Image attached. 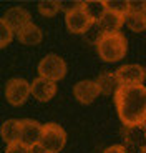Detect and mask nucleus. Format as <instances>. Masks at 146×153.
<instances>
[{"label": "nucleus", "mask_w": 146, "mask_h": 153, "mask_svg": "<svg viewBox=\"0 0 146 153\" xmlns=\"http://www.w3.org/2000/svg\"><path fill=\"white\" fill-rule=\"evenodd\" d=\"M118 117L126 128L141 126L146 122V87L145 85H119L115 92Z\"/></svg>", "instance_id": "nucleus-1"}, {"label": "nucleus", "mask_w": 146, "mask_h": 153, "mask_svg": "<svg viewBox=\"0 0 146 153\" xmlns=\"http://www.w3.org/2000/svg\"><path fill=\"white\" fill-rule=\"evenodd\" d=\"M96 52L105 62H119L126 57L128 42L121 32L115 33H100L96 38Z\"/></svg>", "instance_id": "nucleus-2"}, {"label": "nucleus", "mask_w": 146, "mask_h": 153, "mask_svg": "<svg viewBox=\"0 0 146 153\" xmlns=\"http://www.w3.org/2000/svg\"><path fill=\"white\" fill-rule=\"evenodd\" d=\"M66 143V131L63 126L58 123H45L42 126V137H40L38 145L45 150L46 153H58L62 152Z\"/></svg>", "instance_id": "nucleus-3"}, {"label": "nucleus", "mask_w": 146, "mask_h": 153, "mask_svg": "<svg viewBox=\"0 0 146 153\" xmlns=\"http://www.w3.org/2000/svg\"><path fill=\"white\" fill-rule=\"evenodd\" d=\"M37 70H38V76L57 83L58 80L65 78V75H66V62L60 55L48 53L40 60Z\"/></svg>", "instance_id": "nucleus-4"}, {"label": "nucleus", "mask_w": 146, "mask_h": 153, "mask_svg": "<svg viewBox=\"0 0 146 153\" xmlns=\"http://www.w3.org/2000/svg\"><path fill=\"white\" fill-rule=\"evenodd\" d=\"M28 95H32L30 92V83L25 78H10L5 85V98L10 105L13 107H20L27 102Z\"/></svg>", "instance_id": "nucleus-5"}, {"label": "nucleus", "mask_w": 146, "mask_h": 153, "mask_svg": "<svg viewBox=\"0 0 146 153\" xmlns=\"http://www.w3.org/2000/svg\"><path fill=\"white\" fill-rule=\"evenodd\" d=\"M116 78H118L119 85H143L146 80V68L138 63H128L116 70Z\"/></svg>", "instance_id": "nucleus-6"}, {"label": "nucleus", "mask_w": 146, "mask_h": 153, "mask_svg": "<svg viewBox=\"0 0 146 153\" xmlns=\"http://www.w3.org/2000/svg\"><path fill=\"white\" fill-rule=\"evenodd\" d=\"M42 126L38 122H35L32 118H23L20 120V138L18 142L27 148L38 145L40 137H42Z\"/></svg>", "instance_id": "nucleus-7"}, {"label": "nucleus", "mask_w": 146, "mask_h": 153, "mask_svg": "<svg viewBox=\"0 0 146 153\" xmlns=\"http://www.w3.org/2000/svg\"><path fill=\"white\" fill-rule=\"evenodd\" d=\"M65 25L72 33H86L91 28L93 20L86 15L83 8H78V10H73L65 15Z\"/></svg>", "instance_id": "nucleus-8"}, {"label": "nucleus", "mask_w": 146, "mask_h": 153, "mask_svg": "<svg viewBox=\"0 0 146 153\" xmlns=\"http://www.w3.org/2000/svg\"><path fill=\"white\" fill-rule=\"evenodd\" d=\"M73 95L75 98L83 105H90L95 102V98L100 95V88L95 80H81L75 83L73 87Z\"/></svg>", "instance_id": "nucleus-9"}, {"label": "nucleus", "mask_w": 146, "mask_h": 153, "mask_svg": "<svg viewBox=\"0 0 146 153\" xmlns=\"http://www.w3.org/2000/svg\"><path fill=\"white\" fill-rule=\"evenodd\" d=\"M4 20L13 32H20L23 27H27L28 23H32V15H30V12H28L27 8L12 7V8L7 10Z\"/></svg>", "instance_id": "nucleus-10"}, {"label": "nucleus", "mask_w": 146, "mask_h": 153, "mask_svg": "<svg viewBox=\"0 0 146 153\" xmlns=\"http://www.w3.org/2000/svg\"><path fill=\"white\" fill-rule=\"evenodd\" d=\"M30 92L33 95V98H37L38 102H48L57 93V83L38 76V78H35L30 83Z\"/></svg>", "instance_id": "nucleus-11"}, {"label": "nucleus", "mask_w": 146, "mask_h": 153, "mask_svg": "<svg viewBox=\"0 0 146 153\" xmlns=\"http://www.w3.org/2000/svg\"><path fill=\"white\" fill-rule=\"evenodd\" d=\"M123 23H125V15L106 10V13L101 17L98 25L101 28V33H115V32H119V28L123 27Z\"/></svg>", "instance_id": "nucleus-12"}, {"label": "nucleus", "mask_w": 146, "mask_h": 153, "mask_svg": "<svg viewBox=\"0 0 146 153\" xmlns=\"http://www.w3.org/2000/svg\"><path fill=\"white\" fill-rule=\"evenodd\" d=\"M17 38L23 45H38L43 40V33L35 23H28L27 27H23L20 32H17Z\"/></svg>", "instance_id": "nucleus-13"}, {"label": "nucleus", "mask_w": 146, "mask_h": 153, "mask_svg": "<svg viewBox=\"0 0 146 153\" xmlns=\"http://www.w3.org/2000/svg\"><path fill=\"white\" fill-rule=\"evenodd\" d=\"M0 137L7 145H12V143H17L20 138V120L10 118L7 122L2 123L0 126Z\"/></svg>", "instance_id": "nucleus-14"}, {"label": "nucleus", "mask_w": 146, "mask_h": 153, "mask_svg": "<svg viewBox=\"0 0 146 153\" xmlns=\"http://www.w3.org/2000/svg\"><path fill=\"white\" fill-rule=\"evenodd\" d=\"M95 82H96V85H98V88H100V93H103V95H111V93H115L119 87V82H118V78H116L115 72L101 73Z\"/></svg>", "instance_id": "nucleus-15"}, {"label": "nucleus", "mask_w": 146, "mask_h": 153, "mask_svg": "<svg viewBox=\"0 0 146 153\" xmlns=\"http://www.w3.org/2000/svg\"><path fill=\"white\" fill-rule=\"evenodd\" d=\"M83 8L86 12V15L93 20V23H98L101 17L106 13V7H105V0H86L83 2Z\"/></svg>", "instance_id": "nucleus-16"}, {"label": "nucleus", "mask_w": 146, "mask_h": 153, "mask_svg": "<svg viewBox=\"0 0 146 153\" xmlns=\"http://www.w3.org/2000/svg\"><path fill=\"white\" fill-rule=\"evenodd\" d=\"M125 23L128 25L131 32H145L146 30V13H126Z\"/></svg>", "instance_id": "nucleus-17"}, {"label": "nucleus", "mask_w": 146, "mask_h": 153, "mask_svg": "<svg viewBox=\"0 0 146 153\" xmlns=\"http://www.w3.org/2000/svg\"><path fill=\"white\" fill-rule=\"evenodd\" d=\"M60 10L58 0H40L38 2V12L43 17H55Z\"/></svg>", "instance_id": "nucleus-18"}, {"label": "nucleus", "mask_w": 146, "mask_h": 153, "mask_svg": "<svg viewBox=\"0 0 146 153\" xmlns=\"http://www.w3.org/2000/svg\"><path fill=\"white\" fill-rule=\"evenodd\" d=\"M105 7L108 12H116L121 15L128 13V0H105Z\"/></svg>", "instance_id": "nucleus-19"}, {"label": "nucleus", "mask_w": 146, "mask_h": 153, "mask_svg": "<svg viewBox=\"0 0 146 153\" xmlns=\"http://www.w3.org/2000/svg\"><path fill=\"white\" fill-rule=\"evenodd\" d=\"M13 38V30L5 23L4 19H0V48H5Z\"/></svg>", "instance_id": "nucleus-20"}, {"label": "nucleus", "mask_w": 146, "mask_h": 153, "mask_svg": "<svg viewBox=\"0 0 146 153\" xmlns=\"http://www.w3.org/2000/svg\"><path fill=\"white\" fill-rule=\"evenodd\" d=\"M126 138L131 143H141L146 140V131L143 126H131L126 128Z\"/></svg>", "instance_id": "nucleus-21"}, {"label": "nucleus", "mask_w": 146, "mask_h": 153, "mask_svg": "<svg viewBox=\"0 0 146 153\" xmlns=\"http://www.w3.org/2000/svg\"><path fill=\"white\" fill-rule=\"evenodd\" d=\"M58 5H60V10H63L66 15L70 12L81 8L83 7V2H78V0H58Z\"/></svg>", "instance_id": "nucleus-22"}, {"label": "nucleus", "mask_w": 146, "mask_h": 153, "mask_svg": "<svg viewBox=\"0 0 146 153\" xmlns=\"http://www.w3.org/2000/svg\"><path fill=\"white\" fill-rule=\"evenodd\" d=\"M128 13H146V0H128Z\"/></svg>", "instance_id": "nucleus-23"}, {"label": "nucleus", "mask_w": 146, "mask_h": 153, "mask_svg": "<svg viewBox=\"0 0 146 153\" xmlns=\"http://www.w3.org/2000/svg\"><path fill=\"white\" fill-rule=\"evenodd\" d=\"M5 153H28V148L23 146L20 142H17V143H12V145H7Z\"/></svg>", "instance_id": "nucleus-24"}, {"label": "nucleus", "mask_w": 146, "mask_h": 153, "mask_svg": "<svg viewBox=\"0 0 146 153\" xmlns=\"http://www.w3.org/2000/svg\"><path fill=\"white\" fill-rule=\"evenodd\" d=\"M103 153H128V152L123 145H111V146H108Z\"/></svg>", "instance_id": "nucleus-25"}, {"label": "nucleus", "mask_w": 146, "mask_h": 153, "mask_svg": "<svg viewBox=\"0 0 146 153\" xmlns=\"http://www.w3.org/2000/svg\"><path fill=\"white\" fill-rule=\"evenodd\" d=\"M28 153H46V152L40 145H35V146H32V148H28Z\"/></svg>", "instance_id": "nucleus-26"}, {"label": "nucleus", "mask_w": 146, "mask_h": 153, "mask_svg": "<svg viewBox=\"0 0 146 153\" xmlns=\"http://www.w3.org/2000/svg\"><path fill=\"white\" fill-rule=\"evenodd\" d=\"M139 153H146V145L141 146V150H139Z\"/></svg>", "instance_id": "nucleus-27"}, {"label": "nucleus", "mask_w": 146, "mask_h": 153, "mask_svg": "<svg viewBox=\"0 0 146 153\" xmlns=\"http://www.w3.org/2000/svg\"><path fill=\"white\" fill-rule=\"evenodd\" d=\"M141 126H143V128H145V131H146V122H145V123H143V125H141Z\"/></svg>", "instance_id": "nucleus-28"}]
</instances>
